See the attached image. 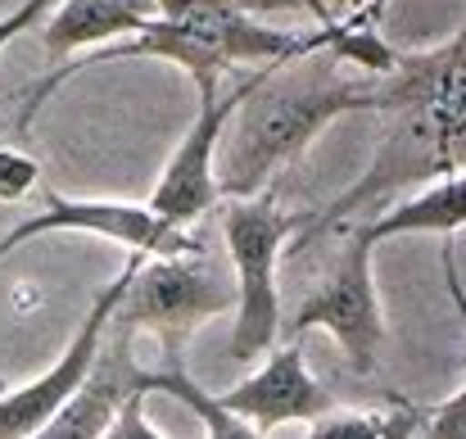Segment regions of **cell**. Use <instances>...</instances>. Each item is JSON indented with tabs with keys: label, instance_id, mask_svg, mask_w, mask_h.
<instances>
[{
	"label": "cell",
	"instance_id": "obj_1",
	"mask_svg": "<svg viewBox=\"0 0 466 439\" xmlns=\"http://www.w3.org/2000/svg\"><path fill=\"white\" fill-rule=\"evenodd\" d=\"M358 36L362 32L344 36V32L317 27V36L304 50L254 68V87L231 114L236 128L227 123L231 132H222L213 154L218 195L240 199V195L268 190L272 172L286 168L295 154H304L326 123H335L349 109L376 105V73L344 59Z\"/></svg>",
	"mask_w": 466,
	"mask_h": 439
},
{
	"label": "cell",
	"instance_id": "obj_2",
	"mask_svg": "<svg viewBox=\"0 0 466 439\" xmlns=\"http://www.w3.org/2000/svg\"><path fill=\"white\" fill-rule=\"evenodd\" d=\"M462 32L435 50H390L376 73L380 141L367 172L321 213L317 231L376 213L390 195L444 172H462Z\"/></svg>",
	"mask_w": 466,
	"mask_h": 439
},
{
	"label": "cell",
	"instance_id": "obj_3",
	"mask_svg": "<svg viewBox=\"0 0 466 439\" xmlns=\"http://www.w3.org/2000/svg\"><path fill=\"white\" fill-rule=\"evenodd\" d=\"M317 32H281L268 27L249 14L245 0H155V18L132 32L127 41H105L96 50H86L82 59H68L64 68H50L23 100L18 109V128L27 132L32 114L41 109V100L50 91H59V82L96 68V64H114V59H167L181 64L204 96H218L222 73L227 68H258L272 59H286L295 50H304Z\"/></svg>",
	"mask_w": 466,
	"mask_h": 439
},
{
	"label": "cell",
	"instance_id": "obj_4",
	"mask_svg": "<svg viewBox=\"0 0 466 439\" xmlns=\"http://www.w3.org/2000/svg\"><path fill=\"white\" fill-rule=\"evenodd\" d=\"M150 394H167V399H177V403H186L199 422H204V431L218 439H231V435H254L240 417H231L222 403H218V394H204L195 381H190V372H186V362H163V367H141L137 362V331L132 326H123V322H114V312H109V322H105V331H100V344H96V358H91V367H86V376H82V385L68 394V403L46 422V431L41 435H109V422L118 417V408L127 403V399H150Z\"/></svg>",
	"mask_w": 466,
	"mask_h": 439
},
{
	"label": "cell",
	"instance_id": "obj_5",
	"mask_svg": "<svg viewBox=\"0 0 466 439\" xmlns=\"http://www.w3.org/2000/svg\"><path fill=\"white\" fill-rule=\"evenodd\" d=\"M236 308V277L204 250L146 254L114 303V322L155 335L163 362H186V340L218 312Z\"/></svg>",
	"mask_w": 466,
	"mask_h": 439
},
{
	"label": "cell",
	"instance_id": "obj_6",
	"mask_svg": "<svg viewBox=\"0 0 466 439\" xmlns=\"http://www.w3.org/2000/svg\"><path fill=\"white\" fill-rule=\"evenodd\" d=\"M304 227V213H286L272 190L240 195L222 209V240L231 254L236 277V335L231 358L254 362L277 344L281 331V294H277V263L286 240Z\"/></svg>",
	"mask_w": 466,
	"mask_h": 439
},
{
	"label": "cell",
	"instance_id": "obj_7",
	"mask_svg": "<svg viewBox=\"0 0 466 439\" xmlns=\"http://www.w3.org/2000/svg\"><path fill=\"white\" fill-rule=\"evenodd\" d=\"M317 236H339L326 272L317 277V286L304 294L295 322L286 326V340H304L312 326L330 331L335 344L344 349L349 367L358 376H376L380 367V349H385V317H380V299L371 281V231L367 222H339L330 231Z\"/></svg>",
	"mask_w": 466,
	"mask_h": 439
},
{
	"label": "cell",
	"instance_id": "obj_8",
	"mask_svg": "<svg viewBox=\"0 0 466 439\" xmlns=\"http://www.w3.org/2000/svg\"><path fill=\"white\" fill-rule=\"evenodd\" d=\"M46 231H82V236H105L118 240L127 250L141 254H186V250H204L199 236H190V227H177L167 218H158L150 204H118V199H64L55 190H46V213L18 222L5 240H0V263L23 245L36 240Z\"/></svg>",
	"mask_w": 466,
	"mask_h": 439
},
{
	"label": "cell",
	"instance_id": "obj_9",
	"mask_svg": "<svg viewBox=\"0 0 466 439\" xmlns=\"http://www.w3.org/2000/svg\"><path fill=\"white\" fill-rule=\"evenodd\" d=\"M254 87V68L245 82H236L227 96H204L199 100V114L190 123V132L181 137V146L172 149L163 177H158L155 195H150V209L158 218L177 222V227H190L195 218H204L222 195H218V177H213V154H218V141L231 123V114L240 109V100L249 96Z\"/></svg>",
	"mask_w": 466,
	"mask_h": 439
},
{
	"label": "cell",
	"instance_id": "obj_10",
	"mask_svg": "<svg viewBox=\"0 0 466 439\" xmlns=\"http://www.w3.org/2000/svg\"><path fill=\"white\" fill-rule=\"evenodd\" d=\"M141 259H146V254H141V250H132V259L123 263V272L96 294V303H91L86 322L77 326V335H73L68 353H64L46 376H36L32 385H23V390H14V394H0V435H41V431H46V422L68 403V394L82 385V376H86V367H91V358H96L100 331H105V322H109V312H114L118 294L127 291V281H132V272H137V263H141Z\"/></svg>",
	"mask_w": 466,
	"mask_h": 439
},
{
	"label": "cell",
	"instance_id": "obj_11",
	"mask_svg": "<svg viewBox=\"0 0 466 439\" xmlns=\"http://www.w3.org/2000/svg\"><path fill=\"white\" fill-rule=\"evenodd\" d=\"M218 403L240 417L254 435H268L277 426H290V422H304L330 413L335 399L317 385L304 367V344L299 340H286L281 349H268V362L245 376L240 385H231L227 394H218Z\"/></svg>",
	"mask_w": 466,
	"mask_h": 439
},
{
	"label": "cell",
	"instance_id": "obj_12",
	"mask_svg": "<svg viewBox=\"0 0 466 439\" xmlns=\"http://www.w3.org/2000/svg\"><path fill=\"white\" fill-rule=\"evenodd\" d=\"M150 18H155V0H59L36 23V36L46 59L59 68L77 50H96L105 41L141 32Z\"/></svg>",
	"mask_w": 466,
	"mask_h": 439
},
{
	"label": "cell",
	"instance_id": "obj_13",
	"mask_svg": "<svg viewBox=\"0 0 466 439\" xmlns=\"http://www.w3.org/2000/svg\"><path fill=\"white\" fill-rule=\"evenodd\" d=\"M466 431V394L458 390L453 399L421 408L408 399H394L390 408H371V413H321L309 422V435L317 439H408V435H431V439H462Z\"/></svg>",
	"mask_w": 466,
	"mask_h": 439
},
{
	"label": "cell",
	"instance_id": "obj_14",
	"mask_svg": "<svg viewBox=\"0 0 466 439\" xmlns=\"http://www.w3.org/2000/svg\"><path fill=\"white\" fill-rule=\"evenodd\" d=\"M466 222V181L462 172H444L435 177V186H426L421 195L394 204L390 213H371L367 218V231L371 240H390V236H408V231H440V236H453L462 231Z\"/></svg>",
	"mask_w": 466,
	"mask_h": 439
},
{
	"label": "cell",
	"instance_id": "obj_15",
	"mask_svg": "<svg viewBox=\"0 0 466 439\" xmlns=\"http://www.w3.org/2000/svg\"><path fill=\"white\" fill-rule=\"evenodd\" d=\"M295 5H309L317 27H330V32H367L376 27L385 0H295Z\"/></svg>",
	"mask_w": 466,
	"mask_h": 439
},
{
	"label": "cell",
	"instance_id": "obj_16",
	"mask_svg": "<svg viewBox=\"0 0 466 439\" xmlns=\"http://www.w3.org/2000/svg\"><path fill=\"white\" fill-rule=\"evenodd\" d=\"M41 181V163L23 146H0V209L27 199Z\"/></svg>",
	"mask_w": 466,
	"mask_h": 439
},
{
	"label": "cell",
	"instance_id": "obj_17",
	"mask_svg": "<svg viewBox=\"0 0 466 439\" xmlns=\"http://www.w3.org/2000/svg\"><path fill=\"white\" fill-rule=\"evenodd\" d=\"M55 5H59V0H23L14 14H5V18H0V50H5L14 36L32 32V27H36V23H41V18H46Z\"/></svg>",
	"mask_w": 466,
	"mask_h": 439
},
{
	"label": "cell",
	"instance_id": "obj_18",
	"mask_svg": "<svg viewBox=\"0 0 466 439\" xmlns=\"http://www.w3.org/2000/svg\"><path fill=\"white\" fill-rule=\"evenodd\" d=\"M0 394H5V381H0Z\"/></svg>",
	"mask_w": 466,
	"mask_h": 439
}]
</instances>
